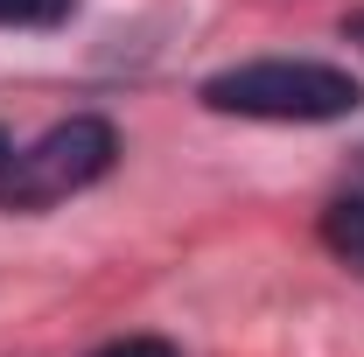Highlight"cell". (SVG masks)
<instances>
[{
	"label": "cell",
	"mask_w": 364,
	"mask_h": 357,
	"mask_svg": "<svg viewBox=\"0 0 364 357\" xmlns=\"http://www.w3.org/2000/svg\"><path fill=\"white\" fill-rule=\"evenodd\" d=\"M77 0H0V28H63Z\"/></svg>",
	"instance_id": "4"
},
{
	"label": "cell",
	"mask_w": 364,
	"mask_h": 357,
	"mask_svg": "<svg viewBox=\"0 0 364 357\" xmlns=\"http://www.w3.org/2000/svg\"><path fill=\"white\" fill-rule=\"evenodd\" d=\"M91 357H182L176 343H161V336H119V343H105V351Z\"/></svg>",
	"instance_id": "5"
},
{
	"label": "cell",
	"mask_w": 364,
	"mask_h": 357,
	"mask_svg": "<svg viewBox=\"0 0 364 357\" xmlns=\"http://www.w3.org/2000/svg\"><path fill=\"white\" fill-rule=\"evenodd\" d=\"M119 161V127L98 112H70L43 127L36 140H14L0 127V211H49L70 203L77 189L112 176Z\"/></svg>",
	"instance_id": "2"
},
{
	"label": "cell",
	"mask_w": 364,
	"mask_h": 357,
	"mask_svg": "<svg viewBox=\"0 0 364 357\" xmlns=\"http://www.w3.org/2000/svg\"><path fill=\"white\" fill-rule=\"evenodd\" d=\"M210 112L225 119H267V127H329L350 119L364 105V85L336 63H309V56H259V63H231L196 91Z\"/></svg>",
	"instance_id": "1"
},
{
	"label": "cell",
	"mask_w": 364,
	"mask_h": 357,
	"mask_svg": "<svg viewBox=\"0 0 364 357\" xmlns=\"http://www.w3.org/2000/svg\"><path fill=\"white\" fill-rule=\"evenodd\" d=\"M343 36H350V43L364 49V7H358V14H350V21H343Z\"/></svg>",
	"instance_id": "6"
},
{
	"label": "cell",
	"mask_w": 364,
	"mask_h": 357,
	"mask_svg": "<svg viewBox=\"0 0 364 357\" xmlns=\"http://www.w3.org/2000/svg\"><path fill=\"white\" fill-rule=\"evenodd\" d=\"M322 245L350 273H364V154H358V169L336 182V196L322 203Z\"/></svg>",
	"instance_id": "3"
}]
</instances>
